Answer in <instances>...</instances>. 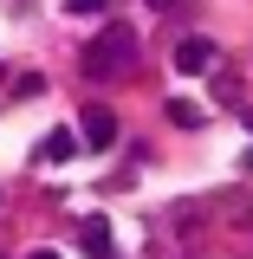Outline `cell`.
Returning <instances> with one entry per match:
<instances>
[{
	"instance_id": "6da1fadb",
	"label": "cell",
	"mask_w": 253,
	"mask_h": 259,
	"mask_svg": "<svg viewBox=\"0 0 253 259\" xmlns=\"http://www.w3.org/2000/svg\"><path fill=\"white\" fill-rule=\"evenodd\" d=\"M136 65V32L130 26H104V39L85 46V78H124Z\"/></svg>"
},
{
	"instance_id": "7a4b0ae2",
	"label": "cell",
	"mask_w": 253,
	"mask_h": 259,
	"mask_svg": "<svg viewBox=\"0 0 253 259\" xmlns=\"http://www.w3.org/2000/svg\"><path fill=\"white\" fill-rule=\"evenodd\" d=\"M78 130H85V143H91V149H111V143H117V110H104V104H85V117H78Z\"/></svg>"
},
{
	"instance_id": "3957f363",
	"label": "cell",
	"mask_w": 253,
	"mask_h": 259,
	"mask_svg": "<svg viewBox=\"0 0 253 259\" xmlns=\"http://www.w3.org/2000/svg\"><path fill=\"white\" fill-rule=\"evenodd\" d=\"M208 65H214V46L208 39H182L175 46V71H208Z\"/></svg>"
},
{
	"instance_id": "277c9868",
	"label": "cell",
	"mask_w": 253,
	"mask_h": 259,
	"mask_svg": "<svg viewBox=\"0 0 253 259\" xmlns=\"http://www.w3.org/2000/svg\"><path fill=\"white\" fill-rule=\"evenodd\" d=\"M162 117H169L175 130H201V123H208V110L189 104V97H169V104H162Z\"/></svg>"
},
{
	"instance_id": "5b68a950",
	"label": "cell",
	"mask_w": 253,
	"mask_h": 259,
	"mask_svg": "<svg viewBox=\"0 0 253 259\" xmlns=\"http://www.w3.org/2000/svg\"><path fill=\"white\" fill-rule=\"evenodd\" d=\"M78 156V136H65V130H52L39 149H32V162H71Z\"/></svg>"
},
{
	"instance_id": "8992f818",
	"label": "cell",
	"mask_w": 253,
	"mask_h": 259,
	"mask_svg": "<svg viewBox=\"0 0 253 259\" xmlns=\"http://www.w3.org/2000/svg\"><path fill=\"white\" fill-rule=\"evenodd\" d=\"M117 246H111V227L104 221H85V259H111Z\"/></svg>"
},
{
	"instance_id": "52a82bcc",
	"label": "cell",
	"mask_w": 253,
	"mask_h": 259,
	"mask_svg": "<svg viewBox=\"0 0 253 259\" xmlns=\"http://www.w3.org/2000/svg\"><path fill=\"white\" fill-rule=\"evenodd\" d=\"M111 0H65V13H104Z\"/></svg>"
},
{
	"instance_id": "ba28073f",
	"label": "cell",
	"mask_w": 253,
	"mask_h": 259,
	"mask_svg": "<svg viewBox=\"0 0 253 259\" xmlns=\"http://www.w3.org/2000/svg\"><path fill=\"white\" fill-rule=\"evenodd\" d=\"M26 259H59V253H52V246H39V253H26Z\"/></svg>"
},
{
	"instance_id": "9c48e42d",
	"label": "cell",
	"mask_w": 253,
	"mask_h": 259,
	"mask_svg": "<svg viewBox=\"0 0 253 259\" xmlns=\"http://www.w3.org/2000/svg\"><path fill=\"white\" fill-rule=\"evenodd\" d=\"M240 168H253V149H247V156H240Z\"/></svg>"
},
{
	"instance_id": "30bf717a",
	"label": "cell",
	"mask_w": 253,
	"mask_h": 259,
	"mask_svg": "<svg viewBox=\"0 0 253 259\" xmlns=\"http://www.w3.org/2000/svg\"><path fill=\"white\" fill-rule=\"evenodd\" d=\"M150 7H175V0H150Z\"/></svg>"
},
{
	"instance_id": "8fae6325",
	"label": "cell",
	"mask_w": 253,
	"mask_h": 259,
	"mask_svg": "<svg viewBox=\"0 0 253 259\" xmlns=\"http://www.w3.org/2000/svg\"><path fill=\"white\" fill-rule=\"evenodd\" d=\"M247 130H253V110H247Z\"/></svg>"
}]
</instances>
